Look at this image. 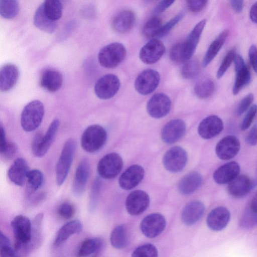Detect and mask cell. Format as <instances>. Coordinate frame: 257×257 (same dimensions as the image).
Masks as SVG:
<instances>
[{"instance_id":"b9f144b4","label":"cell","mask_w":257,"mask_h":257,"mask_svg":"<svg viewBox=\"0 0 257 257\" xmlns=\"http://www.w3.org/2000/svg\"><path fill=\"white\" fill-rule=\"evenodd\" d=\"M101 186V180L99 178H96L92 184L89 195L88 208L89 211L91 212H93L97 207L99 198Z\"/></svg>"},{"instance_id":"7dc6e473","label":"cell","mask_w":257,"mask_h":257,"mask_svg":"<svg viewBox=\"0 0 257 257\" xmlns=\"http://www.w3.org/2000/svg\"><path fill=\"white\" fill-rule=\"evenodd\" d=\"M236 55L234 49L230 50L224 57L216 73L218 79L221 78L228 69L231 63L233 62Z\"/></svg>"},{"instance_id":"816d5d0a","label":"cell","mask_w":257,"mask_h":257,"mask_svg":"<svg viewBox=\"0 0 257 257\" xmlns=\"http://www.w3.org/2000/svg\"><path fill=\"white\" fill-rule=\"evenodd\" d=\"M253 98V94L250 93L241 100L235 110L236 114L237 116L241 115L250 108Z\"/></svg>"},{"instance_id":"f5cc1de1","label":"cell","mask_w":257,"mask_h":257,"mask_svg":"<svg viewBox=\"0 0 257 257\" xmlns=\"http://www.w3.org/2000/svg\"><path fill=\"white\" fill-rule=\"evenodd\" d=\"M208 0H186L188 10L193 13L201 12L206 6Z\"/></svg>"},{"instance_id":"6f0895ef","label":"cell","mask_w":257,"mask_h":257,"mask_svg":"<svg viewBox=\"0 0 257 257\" xmlns=\"http://www.w3.org/2000/svg\"><path fill=\"white\" fill-rule=\"evenodd\" d=\"M246 141L251 146L257 144V125H253L249 130L246 136Z\"/></svg>"},{"instance_id":"74e56055","label":"cell","mask_w":257,"mask_h":257,"mask_svg":"<svg viewBox=\"0 0 257 257\" xmlns=\"http://www.w3.org/2000/svg\"><path fill=\"white\" fill-rule=\"evenodd\" d=\"M19 5L17 0H0V14L6 19H12L18 14Z\"/></svg>"},{"instance_id":"ab89813d","label":"cell","mask_w":257,"mask_h":257,"mask_svg":"<svg viewBox=\"0 0 257 257\" xmlns=\"http://www.w3.org/2000/svg\"><path fill=\"white\" fill-rule=\"evenodd\" d=\"M215 85L210 79H205L198 82L195 86V95L200 98H206L210 97L214 92Z\"/></svg>"},{"instance_id":"f35d334b","label":"cell","mask_w":257,"mask_h":257,"mask_svg":"<svg viewBox=\"0 0 257 257\" xmlns=\"http://www.w3.org/2000/svg\"><path fill=\"white\" fill-rule=\"evenodd\" d=\"M162 20L157 17L151 18L143 26L142 33L147 38H156L162 26Z\"/></svg>"},{"instance_id":"f546056e","label":"cell","mask_w":257,"mask_h":257,"mask_svg":"<svg viewBox=\"0 0 257 257\" xmlns=\"http://www.w3.org/2000/svg\"><path fill=\"white\" fill-rule=\"evenodd\" d=\"M202 176L197 172L190 173L182 178L178 184L180 192L184 195L193 193L201 186Z\"/></svg>"},{"instance_id":"8d00e7d4","label":"cell","mask_w":257,"mask_h":257,"mask_svg":"<svg viewBox=\"0 0 257 257\" xmlns=\"http://www.w3.org/2000/svg\"><path fill=\"white\" fill-rule=\"evenodd\" d=\"M43 214L39 213L34 218L32 222V247L33 250L37 249L42 241V222Z\"/></svg>"},{"instance_id":"f1b7e54d","label":"cell","mask_w":257,"mask_h":257,"mask_svg":"<svg viewBox=\"0 0 257 257\" xmlns=\"http://www.w3.org/2000/svg\"><path fill=\"white\" fill-rule=\"evenodd\" d=\"M82 230L81 222L77 220L70 221L63 225L57 232L54 241V245L59 246L71 235L80 233Z\"/></svg>"},{"instance_id":"e7e4bbea","label":"cell","mask_w":257,"mask_h":257,"mask_svg":"<svg viewBox=\"0 0 257 257\" xmlns=\"http://www.w3.org/2000/svg\"><path fill=\"white\" fill-rule=\"evenodd\" d=\"M146 3H149L151 1H153V0H144Z\"/></svg>"},{"instance_id":"5bb4252c","label":"cell","mask_w":257,"mask_h":257,"mask_svg":"<svg viewBox=\"0 0 257 257\" xmlns=\"http://www.w3.org/2000/svg\"><path fill=\"white\" fill-rule=\"evenodd\" d=\"M171 102L165 94L159 93L154 95L148 101L147 109L153 117L160 118L164 117L170 111Z\"/></svg>"},{"instance_id":"30bf717a","label":"cell","mask_w":257,"mask_h":257,"mask_svg":"<svg viewBox=\"0 0 257 257\" xmlns=\"http://www.w3.org/2000/svg\"><path fill=\"white\" fill-rule=\"evenodd\" d=\"M160 80V76L157 71L148 69L138 75L135 82V87L140 94L148 95L156 89Z\"/></svg>"},{"instance_id":"f6af8a7d","label":"cell","mask_w":257,"mask_h":257,"mask_svg":"<svg viewBox=\"0 0 257 257\" xmlns=\"http://www.w3.org/2000/svg\"><path fill=\"white\" fill-rule=\"evenodd\" d=\"M184 17V12L178 13L165 24L162 25L156 38L164 37L180 22Z\"/></svg>"},{"instance_id":"8992f818","label":"cell","mask_w":257,"mask_h":257,"mask_svg":"<svg viewBox=\"0 0 257 257\" xmlns=\"http://www.w3.org/2000/svg\"><path fill=\"white\" fill-rule=\"evenodd\" d=\"M122 166L123 161L120 155L116 153H110L100 160L97 170L101 178L111 179L117 176Z\"/></svg>"},{"instance_id":"11a10c76","label":"cell","mask_w":257,"mask_h":257,"mask_svg":"<svg viewBox=\"0 0 257 257\" xmlns=\"http://www.w3.org/2000/svg\"><path fill=\"white\" fill-rule=\"evenodd\" d=\"M176 0H162L156 6L153 11L155 15L160 14L168 9Z\"/></svg>"},{"instance_id":"be15d7a7","label":"cell","mask_w":257,"mask_h":257,"mask_svg":"<svg viewBox=\"0 0 257 257\" xmlns=\"http://www.w3.org/2000/svg\"><path fill=\"white\" fill-rule=\"evenodd\" d=\"M249 208L252 211L257 214V193L253 197Z\"/></svg>"},{"instance_id":"7a4b0ae2","label":"cell","mask_w":257,"mask_h":257,"mask_svg":"<svg viewBox=\"0 0 257 257\" xmlns=\"http://www.w3.org/2000/svg\"><path fill=\"white\" fill-rule=\"evenodd\" d=\"M44 106L38 100L28 103L22 110L21 115V126L25 132H31L41 124L44 115Z\"/></svg>"},{"instance_id":"ba28073f","label":"cell","mask_w":257,"mask_h":257,"mask_svg":"<svg viewBox=\"0 0 257 257\" xmlns=\"http://www.w3.org/2000/svg\"><path fill=\"white\" fill-rule=\"evenodd\" d=\"M187 162V154L182 148L175 146L170 148L164 154L163 163L165 168L170 172L181 171Z\"/></svg>"},{"instance_id":"d4e9b609","label":"cell","mask_w":257,"mask_h":257,"mask_svg":"<svg viewBox=\"0 0 257 257\" xmlns=\"http://www.w3.org/2000/svg\"><path fill=\"white\" fill-rule=\"evenodd\" d=\"M29 171L26 160L23 158H18L10 167L8 172V177L15 185L23 186Z\"/></svg>"},{"instance_id":"52a82bcc","label":"cell","mask_w":257,"mask_h":257,"mask_svg":"<svg viewBox=\"0 0 257 257\" xmlns=\"http://www.w3.org/2000/svg\"><path fill=\"white\" fill-rule=\"evenodd\" d=\"M120 85V81L116 75L107 74L97 81L94 86V92L100 99H110L117 92Z\"/></svg>"},{"instance_id":"e0dca14e","label":"cell","mask_w":257,"mask_h":257,"mask_svg":"<svg viewBox=\"0 0 257 257\" xmlns=\"http://www.w3.org/2000/svg\"><path fill=\"white\" fill-rule=\"evenodd\" d=\"M223 128L222 119L217 115H211L200 122L198 127V133L203 139H210L218 135Z\"/></svg>"},{"instance_id":"60d3db41","label":"cell","mask_w":257,"mask_h":257,"mask_svg":"<svg viewBox=\"0 0 257 257\" xmlns=\"http://www.w3.org/2000/svg\"><path fill=\"white\" fill-rule=\"evenodd\" d=\"M45 11L51 19L57 21L62 15V4L61 0H45Z\"/></svg>"},{"instance_id":"f907efd6","label":"cell","mask_w":257,"mask_h":257,"mask_svg":"<svg viewBox=\"0 0 257 257\" xmlns=\"http://www.w3.org/2000/svg\"><path fill=\"white\" fill-rule=\"evenodd\" d=\"M257 113V105L253 104L247 110L242 122L240 125V128L244 131L249 128L252 123Z\"/></svg>"},{"instance_id":"cb8c5ba5","label":"cell","mask_w":257,"mask_h":257,"mask_svg":"<svg viewBox=\"0 0 257 257\" xmlns=\"http://www.w3.org/2000/svg\"><path fill=\"white\" fill-rule=\"evenodd\" d=\"M240 166L234 161L228 162L218 168L214 172L213 178L219 184H224L230 182L239 175Z\"/></svg>"},{"instance_id":"4fadbf2b","label":"cell","mask_w":257,"mask_h":257,"mask_svg":"<svg viewBox=\"0 0 257 257\" xmlns=\"http://www.w3.org/2000/svg\"><path fill=\"white\" fill-rule=\"evenodd\" d=\"M150 203V197L144 191L137 190L132 191L127 196L125 207L127 212L132 215H137L144 212Z\"/></svg>"},{"instance_id":"836d02e7","label":"cell","mask_w":257,"mask_h":257,"mask_svg":"<svg viewBox=\"0 0 257 257\" xmlns=\"http://www.w3.org/2000/svg\"><path fill=\"white\" fill-rule=\"evenodd\" d=\"M26 195L30 197L43 184L44 175L37 169L30 170L27 175Z\"/></svg>"},{"instance_id":"44dd1931","label":"cell","mask_w":257,"mask_h":257,"mask_svg":"<svg viewBox=\"0 0 257 257\" xmlns=\"http://www.w3.org/2000/svg\"><path fill=\"white\" fill-rule=\"evenodd\" d=\"M63 83V76L61 73L53 68L45 69L40 77V86L50 92L58 90Z\"/></svg>"},{"instance_id":"4316f807","label":"cell","mask_w":257,"mask_h":257,"mask_svg":"<svg viewBox=\"0 0 257 257\" xmlns=\"http://www.w3.org/2000/svg\"><path fill=\"white\" fill-rule=\"evenodd\" d=\"M253 188L252 181L244 175H237L228 183V191L232 196L241 197Z\"/></svg>"},{"instance_id":"1f68e13d","label":"cell","mask_w":257,"mask_h":257,"mask_svg":"<svg viewBox=\"0 0 257 257\" xmlns=\"http://www.w3.org/2000/svg\"><path fill=\"white\" fill-rule=\"evenodd\" d=\"M59 125L60 122L58 119H55L52 121L45 135L42 137L35 156L42 157L47 153L55 140Z\"/></svg>"},{"instance_id":"94428289","label":"cell","mask_w":257,"mask_h":257,"mask_svg":"<svg viewBox=\"0 0 257 257\" xmlns=\"http://www.w3.org/2000/svg\"><path fill=\"white\" fill-rule=\"evenodd\" d=\"M82 13L84 17L87 18H92L95 16V11L94 8L92 6H88L83 9Z\"/></svg>"},{"instance_id":"ffe728a7","label":"cell","mask_w":257,"mask_h":257,"mask_svg":"<svg viewBox=\"0 0 257 257\" xmlns=\"http://www.w3.org/2000/svg\"><path fill=\"white\" fill-rule=\"evenodd\" d=\"M230 217V212L226 208L223 206L217 207L208 214L206 219L207 225L212 230L220 231L226 226Z\"/></svg>"},{"instance_id":"2e32d148","label":"cell","mask_w":257,"mask_h":257,"mask_svg":"<svg viewBox=\"0 0 257 257\" xmlns=\"http://www.w3.org/2000/svg\"><path fill=\"white\" fill-rule=\"evenodd\" d=\"M90 173V165L86 158L78 164L74 176L72 191L76 196H81L85 191Z\"/></svg>"},{"instance_id":"c3c4849f","label":"cell","mask_w":257,"mask_h":257,"mask_svg":"<svg viewBox=\"0 0 257 257\" xmlns=\"http://www.w3.org/2000/svg\"><path fill=\"white\" fill-rule=\"evenodd\" d=\"M18 148L16 144L12 142H7L0 147V153L2 158L5 160L11 159L17 153Z\"/></svg>"},{"instance_id":"484cf974","label":"cell","mask_w":257,"mask_h":257,"mask_svg":"<svg viewBox=\"0 0 257 257\" xmlns=\"http://www.w3.org/2000/svg\"><path fill=\"white\" fill-rule=\"evenodd\" d=\"M205 210L203 203L198 200L189 202L184 207L181 218L183 223L187 225H192L197 222L202 217Z\"/></svg>"},{"instance_id":"d590c367","label":"cell","mask_w":257,"mask_h":257,"mask_svg":"<svg viewBox=\"0 0 257 257\" xmlns=\"http://www.w3.org/2000/svg\"><path fill=\"white\" fill-rule=\"evenodd\" d=\"M235 73V79L232 89V93L234 95L237 94L244 86L249 83L251 79L250 72L246 65L236 71Z\"/></svg>"},{"instance_id":"8fae6325","label":"cell","mask_w":257,"mask_h":257,"mask_svg":"<svg viewBox=\"0 0 257 257\" xmlns=\"http://www.w3.org/2000/svg\"><path fill=\"white\" fill-rule=\"evenodd\" d=\"M166 219L160 213H152L146 216L140 225L142 233L148 238H154L160 234L166 227Z\"/></svg>"},{"instance_id":"d6a6232c","label":"cell","mask_w":257,"mask_h":257,"mask_svg":"<svg viewBox=\"0 0 257 257\" xmlns=\"http://www.w3.org/2000/svg\"><path fill=\"white\" fill-rule=\"evenodd\" d=\"M228 33L227 30H224L211 43L203 60L202 65L204 67H206L215 57L223 45Z\"/></svg>"},{"instance_id":"83f0119b","label":"cell","mask_w":257,"mask_h":257,"mask_svg":"<svg viewBox=\"0 0 257 257\" xmlns=\"http://www.w3.org/2000/svg\"><path fill=\"white\" fill-rule=\"evenodd\" d=\"M34 24L37 28L47 33H53L57 26L56 21L50 18L46 14L43 4L38 7L35 12Z\"/></svg>"},{"instance_id":"277c9868","label":"cell","mask_w":257,"mask_h":257,"mask_svg":"<svg viewBox=\"0 0 257 257\" xmlns=\"http://www.w3.org/2000/svg\"><path fill=\"white\" fill-rule=\"evenodd\" d=\"M106 139L105 130L100 125L93 124L84 130L81 136V145L87 152L94 153L103 147Z\"/></svg>"},{"instance_id":"9c48e42d","label":"cell","mask_w":257,"mask_h":257,"mask_svg":"<svg viewBox=\"0 0 257 257\" xmlns=\"http://www.w3.org/2000/svg\"><path fill=\"white\" fill-rule=\"evenodd\" d=\"M206 23L205 19L199 22L192 30L186 40L181 42L182 62L189 60L194 54Z\"/></svg>"},{"instance_id":"603a6c76","label":"cell","mask_w":257,"mask_h":257,"mask_svg":"<svg viewBox=\"0 0 257 257\" xmlns=\"http://www.w3.org/2000/svg\"><path fill=\"white\" fill-rule=\"evenodd\" d=\"M19 70L15 65L8 63L3 65L0 70V90L7 92L13 88L19 77Z\"/></svg>"},{"instance_id":"5b68a950","label":"cell","mask_w":257,"mask_h":257,"mask_svg":"<svg viewBox=\"0 0 257 257\" xmlns=\"http://www.w3.org/2000/svg\"><path fill=\"white\" fill-rule=\"evenodd\" d=\"M126 53V49L123 44L114 42L105 46L100 50L98 60L103 67L114 68L123 61Z\"/></svg>"},{"instance_id":"7c38bea8","label":"cell","mask_w":257,"mask_h":257,"mask_svg":"<svg viewBox=\"0 0 257 257\" xmlns=\"http://www.w3.org/2000/svg\"><path fill=\"white\" fill-rule=\"evenodd\" d=\"M165 51V47L163 42L157 38H153L141 48L139 56L144 63L153 64L162 57Z\"/></svg>"},{"instance_id":"6125c7cd","label":"cell","mask_w":257,"mask_h":257,"mask_svg":"<svg viewBox=\"0 0 257 257\" xmlns=\"http://www.w3.org/2000/svg\"><path fill=\"white\" fill-rule=\"evenodd\" d=\"M249 17L253 23L257 24V2L251 7L249 11Z\"/></svg>"},{"instance_id":"3957f363","label":"cell","mask_w":257,"mask_h":257,"mask_svg":"<svg viewBox=\"0 0 257 257\" xmlns=\"http://www.w3.org/2000/svg\"><path fill=\"white\" fill-rule=\"evenodd\" d=\"M76 149V143L73 139H69L64 144L56 168V182L59 186L64 183L68 176Z\"/></svg>"},{"instance_id":"6da1fadb","label":"cell","mask_w":257,"mask_h":257,"mask_svg":"<svg viewBox=\"0 0 257 257\" xmlns=\"http://www.w3.org/2000/svg\"><path fill=\"white\" fill-rule=\"evenodd\" d=\"M11 226L15 238L14 249L16 255H29L33 251L31 244L32 222L27 217L19 215L13 219Z\"/></svg>"},{"instance_id":"681fc988","label":"cell","mask_w":257,"mask_h":257,"mask_svg":"<svg viewBox=\"0 0 257 257\" xmlns=\"http://www.w3.org/2000/svg\"><path fill=\"white\" fill-rule=\"evenodd\" d=\"M256 215L249 207L246 209L240 218V226L245 228L251 227L255 222Z\"/></svg>"},{"instance_id":"9f6ffc18","label":"cell","mask_w":257,"mask_h":257,"mask_svg":"<svg viewBox=\"0 0 257 257\" xmlns=\"http://www.w3.org/2000/svg\"><path fill=\"white\" fill-rule=\"evenodd\" d=\"M248 56L252 68L257 74V47L256 46L253 45L250 47Z\"/></svg>"},{"instance_id":"ac0fdd59","label":"cell","mask_w":257,"mask_h":257,"mask_svg":"<svg viewBox=\"0 0 257 257\" xmlns=\"http://www.w3.org/2000/svg\"><path fill=\"white\" fill-rule=\"evenodd\" d=\"M185 131L186 125L184 122L180 119H174L164 126L161 131V138L166 144H173L180 140Z\"/></svg>"},{"instance_id":"7402d4cb","label":"cell","mask_w":257,"mask_h":257,"mask_svg":"<svg viewBox=\"0 0 257 257\" xmlns=\"http://www.w3.org/2000/svg\"><path fill=\"white\" fill-rule=\"evenodd\" d=\"M136 16L131 10H123L117 14L113 18L111 26L113 30L120 34L130 31L134 26Z\"/></svg>"},{"instance_id":"ee69618b","label":"cell","mask_w":257,"mask_h":257,"mask_svg":"<svg viewBox=\"0 0 257 257\" xmlns=\"http://www.w3.org/2000/svg\"><path fill=\"white\" fill-rule=\"evenodd\" d=\"M157 248L150 243L145 244L136 248L133 252L132 256L145 257L158 256Z\"/></svg>"},{"instance_id":"91938a15","label":"cell","mask_w":257,"mask_h":257,"mask_svg":"<svg viewBox=\"0 0 257 257\" xmlns=\"http://www.w3.org/2000/svg\"><path fill=\"white\" fill-rule=\"evenodd\" d=\"M233 10L236 13H240L243 7V0H230Z\"/></svg>"},{"instance_id":"4dcf8cb0","label":"cell","mask_w":257,"mask_h":257,"mask_svg":"<svg viewBox=\"0 0 257 257\" xmlns=\"http://www.w3.org/2000/svg\"><path fill=\"white\" fill-rule=\"evenodd\" d=\"M104 242L99 237L88 238L84 240L80 245L78 255L80 256L98 255L103 249Z\"/></svg>"},{"instance_id":"db71d44e","label":"cell","mask_w":257,"mask_h":257,"mask_svg":"<svg viewBox=\"0 0 257 257\" xmlns=\"http://www.w3.org/2000/svg\"><path fill=\"white\" fill-rule=\"evenodd\" d=\"M74 212L73 206L68 202H64L61 204L58 210L59 215L66 219L71 218L73 216Z\"/></svg>"},{"instance_id":"e575fe53","label":"cell","mask_w":257,"mask_h":257,"mask_svg":"<svg viewBox=\"0 0 257 257\" xmlns=\"http://www.w3.org/2000/svg\"><path fill=\"white\" fill-rule=\"evenodd\" d=\"M110 241L112 246L116 249H122L127 246L128 235L124 225H119L113 229L110 234Z\"/></svg>"},{"instance_id":"9a60e30c","label":"cell","mask_w":257,"mask_h":257,"mask_svg":"<svg viewBox=\"0 0 257 257\" xmlns=\"http://www.w3.org/2000/svg\"><path fill=\"white\" fill-rule=\"evenodd\" d=\"M240 143L235 136L228 135L224 137L217 144L215 152L217 157L223 160H230L238 153Z\"/></svg>"},{"instance_id":"680465c9","label":"cell","mask_w":257,"mask_h":257,"mask_svg":"<svg viewBox=\"0 0 257 257\" xmlns=\"http://www.w3.org/2000/svg\"><path fill=\"white\" fill-rule=\"evenodd\" d=\"M233 62L234 64L235 71L243 68L246 65L242 57L237 54H236L234 57Z\"/></svg>"},{"instance_id":"bcb514c9","label":"cell","mask_w":257,"mask_h":257,"mask_svg":"<svg viewBox=\"0 0 257 257\" xmlns=\"http://www.w3.org/2000/svg\"><path fill=\"white\" fill-rule=\"evenodd\" d=\"M0 250L2 256H17L9 238L2 231L0 232Z\"/></svg>"},{"instance_id":"d6986e66","label":"cell","mask_w":257,"mask_h":257,"mask_svg":"<svg viewBox=\"0 0 257 257\" xmlns=\"http://www.w3.org/2000/svg\"><path fill=\"white\" fill-rule=\"evenodd\" d=\"M144 174V169L142 166L133 165L121 174L118 180L119 185L123 189L130 190L140 183Z\"/></svg>"},{"instance_id":"7bdbcfd3","label":"cell","mask_w":257,"mask_h":257,"mask_svg":"<svg viewBox=\"0 0 257 257\" xmlns=\"http://www.w3.org/2000/svg\"><path fill=\"white\" fill-rule=\"evenodd\" d=\"M196 60H188L184 63L181 69V75L185 79H192L198 73L199 67Z\"/></svg>"}]
</instances>
